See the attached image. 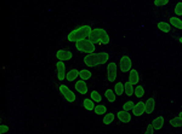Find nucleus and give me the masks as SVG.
Wrapping results in <instances>:
<instances>
[{"label":"nucleus","instance_id":"nucleus-1","mask_svg":"<svg viewBox=\"0 0 182 134\" xmlns=\"http://www.w3.org/2000/svg\"><path fill=\"white\" fill-rule=\"evenodd\" d=\"M109 54L107 52H101V53H89L84 58V63L88 67H96L100 64H103L108 60Z\"/></svg>","mask_w":182,"mask_h":134},{"label":"nucleus","instance_id":"nucleus-2","mask_svg":"<svg viewBox=\"0 0 182 134\" xmlns=\"http://www.w3.org/2000/svg\"><path fill=\"white\" fill-rule=\"evenodd\" d=\"M91 30L92 29H91L89 25H83V27H80V28L74 29L73 31H71L68 34V40L71 42H78L80 40H84L86 38H89Z\"/></svg>","mask_w":182,"mask_h":134},{"label":"nucleus","instance_id":"nucleus-3","mask_svg":"<svg viewBox=\"0 0 182 134\" xmlns=\"http://www.w3.org/2000/svg\"><path fill=\"white\" fill-rule=\"evenodd\" d=\"M89 40L93 44H104V45H107L109 42V36H108V34L104 29L96 28V29L91 30L90 35H89Z\"/></svg>","mask_w":182,"mask_h":134},{"label":"nucleus","instance_id":"nucleus-4","mask_svg":"<svg viewBox=\"0 0 182 134\" xmlns=\"http://www.w3.org/2000/svg\"><path fill=\"white\" fill-rule=\"evenodd\" d=\"M75 47L78 51L86 52V53H93V51H95V44L91 42L90 40H86V39L75 42Z\"/></svg>","mask_w":182,"mask_h":134},{"label":"nucleus","instance_id":"nucleus-5","mask_svg":"<svg viewBox=\"0 0 182 134\" xmlns=\"http://www.w3.org/2000/svg\"><path fill=\"white\" fill-rule=\"evenodd\" d=\"M60 92H61L62 96L66 98V100H68V102H71V103H73V102L75 100V94H74L67 86L61 85V86H60Z\"/></svg>","mask_w":182,"mask_h":134},{"label":"nucleus","instance_id":"nucleus-6","mask_svg":"<svg viewBox=\"0 0 182 134\" xmlns=\"http://www.w3.org/2000/svg\"><path fill=\"white\" fill-rule=\"evenodd\" d=\"M131 67H132L131 59H130L128 56H123L121 59H120V69H121V71H123V73L130 71V70H131Z\"/></svg>","mask_w":182,"mask_h":134},{"label":"nucleus","instance_id":"nucleus-7","mask_svg":"<svg viewBox=\"0 0 182 134\" xmlns=\"http://www.w3.org/2000/svg\"><path fill=\"white\" fill-rule=\"evenodd\" d=\"M107 71H108V81L113 82L117 79V64L109 63L107 67Z\"/></svg>","mask_w":182,"mask_h":134},{"label":"nucleus","instance_id":"nucleus-8","mask_svg":"<svg viewBox=\"0 0 182 134\" xmlns=\"http://www.w3.org/2000/svg\"><path fill=\"white\" fill-rule=\"evenodd\" d=\"M56 57L58 58V60H69L72 58V52L67 51V50H60L56 53Z\"/></svg>","mask_w":182,"mask_h":134},{"label":"nucleus","instance_id":"nucleus-9","mask_svg":"<svg viewBox=\"0 0 182 134\" xmlns=\"http://www.w3.org/2000/svg\"><path fill=\"white\" fill-rule=\"evenodd\" d=\"M143 113H146V104L142 103V102H140V103H137V104L134 106L132 114H134L135 116H141Z\"/></svg>","mask_w":182,"mask_h":134},{"label":"nucleus","instance_id":"nucleus-10","mask_svg":"<svg viewBox=\"0 0 182 134\" xmlns=\"http://www.w3.org/2000/svg\"><path fill=\"white\" fill-rule=\"evenodd\" d=\"M56 67H57V73H58V80L66 79V65L63 64V60H58Z\"/></svg>","mask_w":182,"mask_h":134},{"label":"nucleus","instance_id":"nucleus-11","mask_svg":"<svg viewBox=\"0 0 182 134\" xmlns=\"http://www.w3.org/2000/svg\"><path fill=\"white\" fill-rule=\"evenodd\" d=\"M75 90L80 93V94H85L88 92V86L85 83V80H80L75 83Z\"/></svg>","mask_w":182,"mask_h":134},{"label":"nucleus","instance_id":"nucleus-12","mask_svg":"<svg viewBox=\"0 0 182 134\" xmlns=\"http://www.w3.org/2000/svg\"><path fill=\"white\" fill-rule=\"evenodd\" d=\"M117 116H118V119H119L123 123H129L130 120H131V115H130L126 110H124V111H119Z\"/></svg>","mask_w":182,"mask_h":134},{"label":"nucleus","instance_id":"nucleus-13","mask_svg":"<svg viewBox=\"0 0 182 134\" xmlns=\"http://www.w3.org/2000/svg\"><path fill=\"white\" fill-rule=\"evenodd\" d=\"M138 73L135 70V69H132V70H130V75H129V81L132 83V85H136L137 82H138Z\"/></svg>","mask_w":182,"mask_h":134},{"label":"nucleus","instance_id":"nucleus-14","mask_svg":"<svg viewBox=\"0 0 182 134\" xmlns=\"http://www.w3.org/2000/svg\"><path fill=\"white\" fill-rule=\"evenodd\" d=\"M152 125H153L154 129L159 131V129L163 127V125H164V117H163V116H159V117H157L156 120H153Z\"/></svg>","mask_w":182,"mask_h":134},{"label":"nucleus","instance_id":"nucleus-15","mask_svg":"<svg viewBox=\"0 0 182 134\" xmlns=\"http://www.w3.org/2000/svg\"><path fill=\"white\" fill-rule=\"evenodd\" d=\"M154 104H156V102H154L153 98H149V99L146 102V113H147V114H152V113H153V110H154Z\"/></svg>","mask_w":182,"mask_h":134},{"label":"nucleus","instance_id":"nucleus-16","mask_svg":"<svg viewBox=\"0 0 182 134\" xmlns=\"http://www.w3.org/2000/svg\"><path fill=\"white\" fill-rule=\"evenodd\" d=\"M78 76H79V71H78L77 69H73V70H71V71L66 75V79H67L68 81H74Z\"/></svg>","mask_w":182,"mask_h":134},{"label":"nucleus","instance_id":"nucleus-17","mask_svg":"<svg viewBox=\"0 0 182 134\" xmlns=\"http://www.w3.org/2000/svg\"><path fill=\"white\" fill-rule=\"evenodd\" d=\"M170 23H171L175 28L182 29V21L180 18H177V17H171V18H170Z\"/></svg>","mask_w":182,"mask_h":134},{"label":"nucleus","instance_id":"nucleus-18","mask_svg":"<svg viewBox=\"0 0 182 134\" xmlns=\"http://www.w3.org/2000/svg\"><path fill=\"white\" fill-rule=\"evenodd\" d=\"M158 28L164 31V33H169L170 31V24L169 23H165V22H159L158 23Z\"/></svg>","mask_w":182,"mask_h":134},{"label":"nucleus","instance_id":"nucleus-19","mask_svg":"<svg viewBox=\"0 0 182 134\" xmlns=\"http://www.w3.org/2000/svg\"><path fill=\"white\" fill-rule=\"evenodd\" d=\"M170 125H171L173 127H182V117L177 116V117H175V119H171V120H170Z\"/></svg>","mask_w":182,"mask_h":134},{"label":"nucleus","instance_id":"nucleus-20","mask_svg":"<svg viewBox=\"0 0 182 134\" xmlns=\"http://www.w3.org/2000/svg\"><path fill=\"white\" fill-rule=\"evenodd\" d=\"M124 86H125V93H126L128 96H132V93H135V91H134V88H132V83H131L130 81H128Z\"/></svg>","mask_w":182,"mask_h":134},{"label":"nucleus","instance_id":"nucleus-21","mask_svg":"<svg viewBox=\"0 0 182 134\" xmlns=\"http://www.w3.org/2000/svg\"><path fill=\"white\" fill-rule=\"evenodd\" d=\"M123 92H125V86H124L121 82H118V83L115 85V93H117L118 96H121Z\"/></svg>","mask_w":182,"mask_h":134},{"label":"nucleus","instance_id":"nucleus-22","mask_svg":"<svg viewBox=\"0 0 182 134\" xmlns=\"http://www.w3.org/2000/svg\"><path fill=\"white\" fill-rule=\"evenodd\" d=\"M104 96L107 97L108 102H110V103H113V102L115 100V94H114V92H113L112 90H107L106 93H104Z\"/></svg>","mask_w":182,"mask_h":134},{"label":"nucleus","instance_id":"nucleus-23","mask_svg":"<svg viewBox=\"0 0 182 134\" xmlns=\"http://www.w3.org/2000/svg\"><path fill=\"white\" fill-rule=\"evenodd\" d=\"M95 113L97 114V115H104L106 114V111H107V108L104 106V105H97V106H95Z\"/></svg>","mask_w":182,"mask_h":134},{"label":"nucleus","instance_id":"nucleus-24","mask_svg":"<svg viewBox=\"0 0 182 134\" xmlns=\"http://www.w3.org/2000/svg\"><path fill=\"white\" fill-rule=\"evenodd\" d=\"M84 106H85L86 110H93V109H95L93 100H92V99H85V100H84Z\"/></svg>","mask_w":182,"mask_h":134},{"label":"nucleus","instance_id":"nucleus-25","mask_svg":"<svg viewBox=\"0 0 182 134\" xmlns=\"http://www.w3.org/2000/svg\"><path fill=\"white\" fill-rule=\"evenodd\" d=\"M79 76L82 77V80H88V79H90L91 77V73L89 71V70L84 69V70L79 71Z\"/></svg>","mask_w":182,"mask_h":134},{"label":"nucleus","instance_id":"nucleus-26","mask_svg":"<svg viewBox=\"0 0 182 134\" xmlns=\"http://www.w3.org/2000/svg\"><path fill=\"white\" fill-rule=\"evenodd\" d=\"M113 120H114V115H113V114H107V115H104V117H103V123H104V125H109V123L113 122Z\"/></svg>","mask_w":182,"mask_h":134},{"label":"nucleus","instance_id":"nucleus-27","mask_svg":"<svg viewBox=\"0 0 182 134\" xmlns=\"http://www.w3.org/2000/svg\"><path fill=\"white\" fill-rule=\"evenodd\" d=\"M135 94H136L137 98L143 97V94H145V90H143V87H142V86H137V87L135 88Z\"/></svg>","mask_w":182,"mask_h":134},{"label":"nucleus","instance_id":"nucleus-28","mask_svg":"<svg viewBox=\"0 0 182 134\" xmlns=\"http://www.w3.org/2000/svg\"><path fill=\"white\" fill-rule=\"evenodd\" d=\"M91 99L93 100V102H101V96H100V93L97 92V91H92L91 92Z\"/></svg>","mask_w":182,"mask_h":134},{"label":"nucleus","instance_id":"nucleus-29","mask_svg":"<svg viewBox=\"0 0 182 134\" xmlns=\"http://www.w3.org/2000/svg\"><path fill=\"white\" fill-rule=\"evenodd\" d=\"M134 106H135L134 102H126V103L124 104L123 109H124V110H126V111H129V110H132V109H134Z\"/></svg>","mask_w":182,"mask_h":134},{"label":"nucleus","instance_id":"nucleus-30","mask_svg":"<svg viewBox=\"0 0 182 134\" xmlns=\"http://www.w3.org/2000/svg\"><path fill=\"white\" fill-rule=\"evenodd\" d=\"M175 13H176L177 16H181L182 15V2H179V4L176 5V7H175Z\"/></svg>","mask_w":182,"mask_h":134},{"label":"nucleus","instance_id":"nucleus-31","mask_svg":"<svg viewBox=\"0 0 182 134\" xmlns=\"http://www.w3.org/2000/svg\"><path fill=\"white\" fill-rule=\"evenodd\" d=\"M169 2V0H154V5L156 6H164Z\"/></svg>","mask_w":182,"mask_h":134},{"label":"nucleus","instance_id":"nucleus-32","mask_svg":"<svg viewBox=\"0 0 182 134\" xmlns=\"http://www.w3.org/2000/svg\"><path fill=\"white\" fill-rule=\"evenodd\" d=\"M7 131H9V127H7V126H5V125H1V126H0V133L1 134L6 133Z\"/></svg>","mask_w":182,"mask_h":134},{"label":"nucleus","instance_id":"nucleus-33","mask_svg":"<svg viewBox=\"0 0 182 134\" xmlns=\"http://www.w3.org/2000/svg\"><path fill=\"white\" fill-rule=\"evenodd\" d=\"M153 131H154V127H153V125H149V126L147 127V131H146V133H147V134H152V133H153Z\"/></svg>","mask_w":182,"mask_h":134},{"label":"nucleus","instance_id":"nucleus-34","mask_svg":"<svg viewBox=\"0 0 182 134\" xmlns=\"http://www.w3.org/2000/svg\"><path fill=\"white\" fill-rule=\"evenodd\" d=\"M179 116H180V117H182V113H180V115H179Z\"/></svg>","mask_w":182,"mask_h":134},{"label":"nucleus","instance_id":"nucleus-35","mask_svg":"<svg viewBox=\"0 0 182 134\" xmlns=\"http://www.w3.org/2000/svg\"><path fill=\"white\" fill-rule=\"evenodd\" d=\"M180 42L182 44V38H180Z\"/></svg>","mask_w":182,"mask_h":134}]
</instances>
